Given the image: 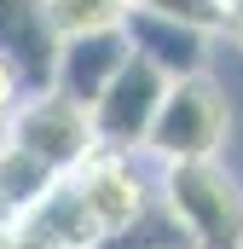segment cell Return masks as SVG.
<instances>
[{
	"label": "cell",
	"instance_id": "1",
	"mask_svg": "<svg viewBox=\"0 0 243 249\" xmlns=\"http://www.w3.org/2000/svg\"><path fill=\"white\" fill-rule=\"evenodd\" d=\"M226 127H232V110H226V87L203 70V75H180L168 81L162 105H156V122L145 133V151L156 168H174V162H208L220 157L226 145Z\"/></svg>",
	"mask_w": 243,
	"mask_h": 249
},
{
	"label": "cell",
	"instance_id": "2",
	"mask_svg": "<svg viewBox=\"0 0 243 249\" xmlns=\"http://www.w3.org/2000/svg\"><path fill=\"white\" fill-rule=\"evenodd\" d=\"M156 197L180 220L191 249H243V191L220 168V157L156 168Z\"/></svg>",
	"mask_w": 243,
	"mask_h": 249
},
{
	"label": "cell",
	"instance_id": "3",
	"mask_svg": "<svg viewBox=\"0 0 243 249\" xmlns=\"http://www.w3.org/2000/svg\"><path fill=\"white\" fill-rule=\"evenodd\" d=\"M6 133V145H17V151H29L47 174H75L99 145H93V122H87V110L81 105H69L64 93L52 87H41V93H23L17 105H12V116L0 122Z\"/></svg>",
	"mask_w": 243,
	"mask_h": 249
},
{
	"label": "cell",
	"instance_id": "4",
	"mask_svg": "<svg viewBox=\"0 0 243 249\" xmlns=\"http://www.w3.org/2000/svg\"><path fill=\"white\" fill-rule=\"evenodd\" d=\"M64 186L75 191L81 214L93 220L99 232V249L104 238H116L122 226L156 197V174L145 168V157H122V151H93L75 174H64Z\"/></svg>",
	"mask_w": 243,
	"mask_h": 249
},
{
	"label": "cell",
	"instance_id": "5",
	"mask_svg": "<svg viewBox=\"0 0 243 249\" xmlns=\"http://www.w3.org/2000/svg\"><path fill=\"white\" fill-rule=\"evenodd\" d=\"M162 93H168V75H156L151 64L127 58L116 70V81L99 93V105L87 110L93 145H99V151H122V157H139V151H145V133L156 122Z\"/></svg>",
	"mask_w": 243,
	"mask_h": 249
},
{
	"label": "cell",
	"instance_id": "6",
	"mask_svg": "<svg viewBox=\"0 0 243 249\" xmlns=\"http://www.w3.org/2000/svg\"><path fill=\"white\" fill-rule=\"evenodd\" d=\"M122 41L139 64H151L156 75L180 81V75H203L208 70V47H214V29L203 23H185V18H162V12H139L127 6L122 18Z\"/></svg>",
	"mask_w": 243,
	"mask_h": 249
},
{
	"label": "cell",
	"instance_id": "7",
	"mask_svg": "<svg viewBox=\"0 0 243 249\" xmlns=\"http://www.w3.org/2000/svg\"><path fill=\"white\" fill-rule=\"evenodd\" d=\"M133 58L127 53V41H122V29H93V35H64L58 41V58H52V93H64L69 105H81V110H93L99 105V93L116 81V70Z\"/></svg>",
	"mask_w": 243,
	"mask_h": 249
},
{
	"label": "cell",
	"instance_id": "8",
	"mask_svg": "<svg viewBox=\"0 0 243 249\" xmlns=\"http://www.w3.org/2000/svg\"><path fill=\"white\" fill-rule=\"evenodd\" d=\"M0 58L17 70L23 93H41V87L52 81L58 35H52L41 0H0Z\"/></svg>",
	"mask_w": 243,
	"mask_h": 249
},
{
	"label": "cell",
	"instance_id": "9",
	"mask_svg": "<svg viewBox=\"0 0 243 249\" xmlns=\"http://www.w3.org/2000/svg\"><path fill=\"white\" fill-rule=\"evenodd\" d=\"M58 186V174H47L29 151H17V145H6V133H0V203H6V214L12 220H23L47 191Z\"/></svg>",
	"mask_w": 243,
	"mask_h": 249
},
{
	"label": "cell",
	"instance_id": "10",
	"mask_svg": "<svg viewBox=\"0 0 243 249\" xmlns=\"http://www.w3.org/2000/svg\"><path fill=\"white\" fill-rule=\"evenodd\" d=\"M104 249H191V244H185L180 220L168 214V203H162V197H151V203L122 226L116 238H104Z\"/></svg>",
	"mask_w": 243,
	"mask_h": 249
},
{
	"label": "cell",
	"instance_id": "11",
	"mask_svg": "<svg viewBox=\"0 0 243 249\" xmlns=\"http://www.w3.org/2000/svg\"><path fill=\"white\" fill-rule=\"evenodd\" d=\"M52 35H93V29H122L127 18V0H41Z\"/></svg>",
	"mask_w": 243,
	"mask_h": 249
},
{
	"label": "cell",
	"instance_id": "12",
	"mask_svg": "<svg viewBox=\"0 0 243 249\" xmlns=\"http://www.w3.org/2000/svg\"><path fill=\"white\" fill-rule=\"evenodd\" d=\"M127 6H139V12H162V18H185V23H203V29H214V18H220L214 0H127Z\"/></svg>",
	"mask_w": 243,
	"mask_h": 249
},
{
	"label": "cell",
	"instance_id": "13",
	"mask_svg": "<svg viewBox=\"0 0 243 249\" xmlns=\"http://www.w3.org/2000/svg\"><path fill=\"white\" fill-rule=\"evenodd\" d=\"M214 29H220L232 47H243V0H220V18H214Z\"/></svg>",
	"mask_w": 243,
	"mask_h": 249
},
{
	"label": "cell",
	"instance_id": "14",
	"mask_svg": "<svg viewBox=\"0 0 243 249\" xmlns=\"http://www.w3.org/2000/svg\"><path fill=\"white\" fill-rule=\"evenodd\" d=\"M17 99H23V81H17V70H12V64L0 58V122L12 116V105H17Z\"/></svg>",
	"mask_w": 243,
	"mask_h": 249
},
{
	"label": "cell",
	"instance_id": "15",
	"mask_svg": "<svg viewBox=\"0 0 243 249\" xmlns=\"http://www.w3.org/2000/svg\"><path fill=\"white\" fill-rule=\"evenodd\" d=\"M0 249H12V226H0Z\"/></svg>",
	"mask_w": 243,
	"mask_h": 249
},
{
	"label": "cell",
	"instance_id": "16",
	"mask_svg": "<svg viewBox=\"0 0 243 249\" xmlns=\"http://www.w3.org/2000/svg\"><path fill=\"white\" fill-rule=\"evenodd\" d=\"M214 6H220V0H214Z\"/></svg>",
	"mask_w": 243,
	"mask_h": 249
}]
</instances>
